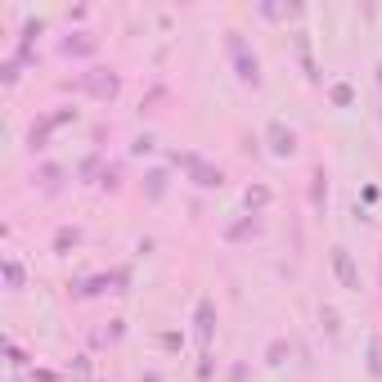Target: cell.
Masks as SVG:
<instances>
[{
  "label": "cell",
  "instance_id": "10",
  "mask_svg": "<svg viewBox=\"0 0 382 382\" xmlns=\"http://www.w3.org/2000/svg\"><path fill=\"white\" fill-rule=\"evenodd\" d=\"M256 234H261V216H243L239 225L225 229V243H243V239H256Z\"/></svg>",
  "mask_w": 382,
  "mask_h": 382
},
{
  "label": "cell",
  "instance_id": "8",
  "mask_svg": "<svg viewBox=\"0 0 382 382\" xmlns=\"http://www.w3.org/2000/svg\"><path fill=\"white\" fill-rule=\"evenodd\" d=\"M59 54L64 59H90L95 54V36L90 32H68L64 45H59Z\"/></svg>",
  "mask_w": 382,
  "mask_h": 382
},
{
  "label": "cell",
  "instance_id": "9",
  "mask_svg": "<svg viewBox=\"0 0 382 382\" xmlns=\"http://www.w3.org/2000/svg\"><path fill=\"white\" fill-rule=\"evenodd\" d=\"M311 207H315L319 216H324V207H328V171L324 167L311 171Z\"/></svg>",
  "mask_w": 382,
  "mask_h": 382
},
{
  "label": "cell",
  "instance_id": "22",
  "mask_svg": "<svg viewBox=\"0 0 382 382\" xmlns=\"http://www.w3.org/2000/svg\"><path fill=\"white\" fill-rule=\"evenodd\" d=\"M18 68H23V64H18V59H9V64H5V68H0V72H5V85H14V81H18Z\"/></svg>",
  "mask_w": 382,
  "mask_h": 382
},
{
  "label": "cell",
  "instance_id": "16",
  "mask_svg": "<svg viewBox=\"0 0 382 382\" xmlns=\"http://www.w3.org/2000/svg\"><path fill=\"white\" fill-rule=\"evenodd\" d=\"M297 54H302V68H306V77L319 81V72H315V59H311V41H306V32L297 36Z\"/></svg>",
  "mask_w": 382,
  "mask_h": 382
},
{
  "label": "cell",
  "instance_id": "11",
  "mask_svg": "<svg viewBox=\"0 0 382 382\" xmlns=\"http://www.w3.org/2000/svg\"><path fill=\"white\" fill-rule=\"evenodd\" d=\"M36 180H41V189H45V193H59V189H64V167H54V162H41V171H36Z\"/></svg>",
  "mask_w": 382,
  "mask_h": 382
},
{
  "label": "cell",
  "instance_id": "5",
  "mask_svg": "<svg viewBox=\"0 0 382 382\" xmlns=\"http://www.w3.org/2000/svg\"><path fill=\"white\" fill-rule=\"evenodd\" d=\"M265 144H270V153H275V157H292V153H297V131L283 126V121H270V126H265Z\"/></svg>",
  "mask_w": 382,
  "mask_h": 382
},
{
  "label": "cell",
  "instance_id": "1",
  "mask_svg": "<svg viewBox=\"0 0 382 382\" xmlns=\"http://www.w3.org/2000/svg\"><path fill=\"white\" fill-rule=\"evenodd\" d=\"M229 64H234V77H239L243 85H252V90H256V85H261V59H256L252 50H248V41H243V36L239 32H229Z\"/></svg>",
  "mask_w": 382,
  "mask_h": 382
},
{
  "label": "cell",
  "instance_id": "7",
  "mask_svg": "<svg viewBox=\"0 0 382 382\" xmlns=\"http://www.w3.org/2000/svg\"><path fill=\"white\" fill-rule=\"evenodd\" d=\"M193 324H198V347H203V355H207V351H212V333H216V302H212V297L198 302Z\"/></svg>",
  "mask_w": 382,
  "mask_h": 382
},
{
  "label": "cell",
  "instance_id": "14",
  "mask_svg": "<svg viewBox=\"0 0 382 382\" xmlns=\"http://www.w3.org/2000/svg\"><path fill=\"white\" fill-rule=\"evenodd\" d=\"M0 275H5V288H9V292H18V288H23V279H28V275H23V265L14 261V256H5Z\"/></svg>",
  "mask_w": 382,
  "mask_h": 382
},
{
  "label": "cell",
  "instance_id": "24",
  "mask_svg": "<svg viewBox=\"0 0 382 382\" xmlns=\"http://www.w3.org/2000/svg\"><path fill=\"white\" fill-rule=\"evenodd\" d=\"M5 355H9V364H28V355H23L14 342H5Z\"/></svg>",
  "mask_w": 382,
  "mask_h": 382
},
{
  "label": "cell",
  "instance_id": "19",
  "mask_svg": "<svg viewBox=\"0 0 382 382\" xmlns=\"http://www.w3.org/2000/svg\"><path fill=\"white\" fill-rule=\"evenodd\" d=\"M167 193V171H149V198L157 203Z\"/></svg>",
  "mask_w": 382,
  "mask_h": 382
},
{
  "label": "cell",
  "instance_id": "23",
  "mask_svg": "<svg viewBox=\"0 0 382 382\" xmlns=\"http://www.w3.org/2000/svg\"><path fill=\"white\" fill-rule=\"evenodd\" d=\"M95 171H100V153H95V157H85V162H81V180H90Z\"/></svg>",
  "mask_w": 382,
  "mask_h": 382
},
{
  "label": "cell",
  "instance_id": "20",
  "mask_svg": "<svg viewBox=\"0 0 382 382\" xmlns=\"http://www.w3.org/2000/svg\"><path fill=\"white\" fill-rule=\"evenodd\" d=\"M319 319H324V328H328V338L338 342V333H342V324H338V311H333V306H324V311H319Z\"/></svg>",
  "mask_w": 382,
  "mask_h": 382
},
{
  "label": "cell",
  "instance_id": "25",
  "mask_svg": "<svg viewBox=\"0 0 382 382\" xmlns=\"http://www.w3.org/2000/svg\"><path fill=\"white\" fill-rule=\"evenodd\" d=\"M72 374H77V378H90V360H85V355H81V360L72 364Z\"/></svg>",
  "mask_w": 382,
  "mask_h": 382
},
{
  "label": "cell",
  "instance_id": "18",
  "mask_svg": "<svg viewBox=\"0 0 382 382\" xmlns=\"http://www.w3.org/2000/svg\"><path fill=\"white\" fill-rule=\"evenodd\" d=\"M283 360H288V342H270V347H265V364H283Z\"/></svg>",
  "mask_w": 382,
  "mask_h": 382
},
{
  "label": "cell",
  "instance_id": "26",
  "mask_svg": "<svg viewBox=\"0 0 382 382\" xmlns=\"http://www.w3.org/2000/svg\"><path fill=\"white\" fill-rule=\"evenodd\" d=\"M378 85H382V64H378Z\"/></svg>",
  "mask_w": 382,
  "mask_h": 382
},
{
  "label": "cell",
  "instance_id": "17",
  "mask_svg": "<svg viewBox=\"0 0 382 382\" xmlns=\"http://www.w3.org/2000/svg\"><path fill=\"white\" fill-rule=\"evenodd\" d=\"M328 100L338 104V108H351V104H355V90H351L347 81H338V85H333V90H328Z\"/></svg>",
  "mask_w": 382,
  "mask_h": 382
},
{
  "label": "cell",
  "instance_id": "12",
  "mask_svg": "<svg viewBox=\"0 0 382 382\" xmlns=\"http://www.w3.org/2000/svg\"><path fill=\"white\" fill-rule=\"evenodd\" d=\"M243 203H248V212H252V216H261L265 207H270V189H265V184H252V189L243 193Z\"/></svg>",
  "mask_w": 382,
  "mask_h": 382
},
{
  "label": "cell",
  "instance_id": "4",
  "mask_svg": "<svg viewBox=\"0 0 382 382\" xmlns=\"http://www.w3.org/2000/svg\"><path fill=\"white\" fill-rule=\"evenodd\" d=\"M68 121H77V108H59V113L41 117V121H32V131H28V149H32V153H41V149H45V140H50L59 126H68Z\"/></svg>",
  "mask_w": 382,
  "mask_h": 382
},
{
  "label": "cell",
  "instance_id": "21",
  "mask_svg": "<svg viewBox=\"0 0 382 382\" xmlns=\"http://www.w3.org/2000/svg\"><path fill=\"white\" fill-rule=\"evenodd\" d=\"M100 184H104V189H117V184H121V167H108L100 176Z\"/></svg>",
  "mask_w": 382,
  "mask_h": 382
},
{
  "label": "cell",
  "instance_id": "6",
  "mask_svg": "<svg viewBox=\"0 0 382 382\" xmlns=\"http://www.w3.org/2000/svg\"><path fill=\"white\" fill-rule=\"evenodd\" d=\"M333 275L342 279L347 292H360V265H355V256L347 248H333Z\"/></svg>",
  "mask_w": 382,
  "mask_h": 382
},
{
  "label": "cell",
  "instance_id": "3",
  "mask_svg": "<svg viewBox=\"0 0 382 382\" xmlns=\"http://www.w3.org/2000/svg\"><path fill=\"white\" fill-rule=\"evenodd\" d=\"M176 167L189 171V180L198 184V189H220V184H225V171L212 167V162H203L198 153H176Z\"/></svg>",
  "mask_w": 382,
  "mask_h": 382
},
{
  "label": "cell",
  "instance_id": "15",
  "mask_svg": "<svg viewBox=\"0 0 382 382\" xmlns=\"http://www.w3.org/2000/svg\"><path fill=\"white\" fill-rule=\"evenodd\" d=\"M369 378H382V333L369 338Z\"/></svg>",
  "mask_w": 382,
  "mask_h": 382
},
{
  "label": "cell",
  "instance_id": "2",
  "mask_svg": "<svg viewBox=\"0 0 382 382\" xmlns=\"http://www.w3.org/2000/svg\"><path fill=\"white\" fill-rule=\"evenodd\" d=\"M81 90L90 95V100H100V104H113L117 95H121V72H113V68H90V72H81Z\"/></svg>",
  "mask_w": 382,
  "mask_h": 382
},
{
  "label": "cell",
  "instance_id": "13",
  "mask_svg": "<svg viewBox=\"0 0 382 382\" xmlns=\"http://www.w3.org/2000/svg\"><path fill=\"white\" fill-rule=\"evenodd\" d=\"M77 243H81V229L77 225H59L54 229V252H72Z\"/></svg>",
  "mask_w": 382,
  "mask_h": 382
}]
</instances>
